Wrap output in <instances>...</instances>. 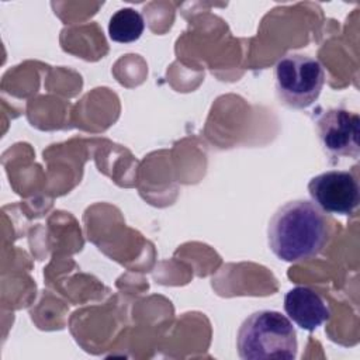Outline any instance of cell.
<instances>
[{
    "label": "cell",
    "mask_w": 360,
    "mask_h": 360,
    "mask_svg": "<svg viewBox=\"0 0 360 360\" xmlns=\"http://www.w3.org/2000/svg\"><path fill=\"white\" fill-rule=\"evenodd\" d=\"M330 218L308 200H291L277 208L267 226L270 250L288 263L316 257L329 243Z\"/></svg>",
    "instance_id": "cell-1"
},
{
    "label": "cell",
    "mask_w": 360,
    "mask_h": 360,
    "mask_svg": "<svg viewBox=\"0 0 360 360\" xmlns=\"http://www.w3.org/2000/svg\"><path fill=\"white\" fill-rule=\"evenodd\" d=\"M236 349L243 360H294L297 332L291 319L281 312L256 311L239 326Z\"/></svg>",
    "instance_id": "cell-2"
},
{
    "label": "cell",
    "mask_w": 360,
    "mask_h": 360,
    "mask_svg": "<svg viewBox=\"0 0 360 360\" xmlns=\"http://www.w3.org/2000/svg\"><path fill=\"white\" fill-rule=\"evenodd\" d=\"M274 82L277 97L284 105L304 110L318 100L325 83V72L312 56L287 53L274 66Z\"/></svg>",
    "instance_id": "cell-3"
},
{
    "label": "cell",
    "mask_w": 360,
    "mask_h": 360,
    "mask_svg": "<svg viewBox=\"0 0 360 360\" xmlns=\"http://www.w3.org/2000/svg\"><path fill=\"white\" fill-rule=\"evenodd\" d=\"M312 202L323 212L352 215L360 202V188L356 177L346 170H328L308 183Z\"/></svg>",
    "instance_id": "cell-4"
},
{
    "label": "cell",
    "mask_w": 360,
    "mask_h": 360,
    "mask_svg": "<svg viewBox=\"0 0 360 360\" xmlns=\"http://www.w3.org/2000/svg\"><path fill=\"white\" fill-rule=\"evenodd\" d=\"M359 115L345 108H329L316 120L321 145L333 158H359Z\"/></svg>",
    "instance_id": "cell-5"
},
{
    "label": "cell",
    "mask_w": 360,
    "mask_h": 360,
    "mask_svg": "<svg viewBox=\"0 0 360 360\" xmlns=\"http://www.w3.org/2000/svg\"><path fill=\"white\" fill-rule=\"evenodd\" d=\"M284 309L288 318L301 329L315 330L330 318L325 300L312 288L297 285L284 295Z\"/></svg>",
    "instance_id": "cell-6"
},
{
    "label": "cell",
    "mask_w": 360,
    "mask_h": 360,
    "mask_svg": "<svg viewBox=\"0 0 360 360\" xmlns=\"http://www.w3.org/2000/svg\"><path fill=\"white\" fill-rule=\"evenodd\" d=\"M145 30V21L139 11L131 7L117 10L108 22V35L112 41L128 44L139 39Z\"/></svg>",
    "instance_id": "cell-7"
}]
</instances>
